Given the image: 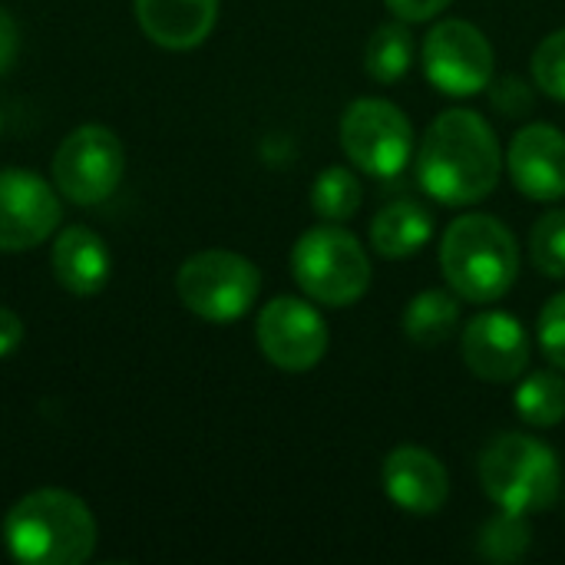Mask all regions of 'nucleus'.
Returning <instances> with one entry per match:
<instances>
[{"instance_id": "nucleus-1", "label": "nucleus", "mask_w": 565, "mask_h": 565, "mask_svg": "<svg viewBox=\"0 0 565 565\" xmlns=\"http://www.w3.org/2000/svg\"><path fill=\"white\" fill-rule=\"evenodd\" d=\"M503 172V149L493 126L473 109L440 113L420 142L417 179L420 189L450 209L483 202Z\"/></svg>"}, {"instance_id": "nucleus-2", "label": "nucleus", "mask_w": 565, "mask_h": 565, "mask_svg": "<svg viewBox=\"0 0 565 565\" xmlns=\"http://www.w3.org/2000/svg\"><path fill=\"white\" fill-rule=\"evenodd\" d=\"M3 543L17 563L79 565L96 550V520L76 493L46 487L10 507Z\"/></svg>"}, {"instance_id": "nucleus-3", "label": "nucleus", "mask_w": 565, "mask_h": 565, "mask_svg": "<svg viewBox=\"0 0 565 565\" xmlns=\"http://www.w3.org/2000/svg\"><path fill=\"white\" fill-rule=\"evenodd\" d=\"M440 271L460 301H500L520 275L516 238L497 215H460L440 238Z\"/></svg>"}, {"instance_id": "nucleus-4", "label": "nucleus", "mask_w": 565, "mask_h": 565, "mask_svg": "<svg viewBox=\"0 0 565 565\" xmlns=\"http://www.w3.org/2000/svg\"><path fill=\"white\" fill-rule=\"evenodd\" d=\"M480 487L497 510L533 516L556 507L563 470L543 440L530 434H500L480 454Z\"/></svg>"}, {"instance_id": "nucleus-5", "label": "nucleus", "mask_w": 565, "mask_h": 565, "mask_svg": "<svg viewBox=\"0 0 565 565\" xmlns=\"http://www.w3.org/2000/svg\"><path fill=\"white\" fill-rule=\"evenodd\" d=\"M291 275L298 288L328 308H348L371 288V258L358 235L338 222L308 228L291 248Z\"/></svg>"}, {"instance_id": "nucleus-6", "label": "nucleus", "mask_w": 565, "mask_h": 565, "mask_svg": "<svg viewBox=\"0 0 565 565\" xmlns=\"http://www.w3.org/2000/svg\"><path fill=\"white\" fill-rule=\"evenodd\" d=\"M179 301L215 324L238 321L258 301L262 271L238 252L228 248H205L182 262L175 275Z\"/></svg>"}, {"instance_id": "nucleus-7", "label": "nucleus", "mask_w": 565, "mask_h": 565, "mask_svg": "<svg viewBox=\"0 0 565 565\" xmlns=\"http://www.w3.org/2000/svg\"><path fill=\"white\" fill-rule=\"evenodd\" d=\"M341 149L361 172L374 179H394L414 156L411 119L387 99H354L341 116Z\"/></svg>"}, {"instance_id": "nucleus-8", "label": "nucleus", "mask_w": 565, "mask_h": 565, "mask_svg": "<svg viewBox=\"0 0 565 565\" xmlns=\"http://www.w3.org/2000/svg\"><path fill=\"white\" fill-rule=\"evenodd\" d=\"M122 172H126V149L119 136L96 122L73 129L53 156L56 192L76 205L106 202L119 189Z\"/></svg>"}, {"instance_id": "nucleus-9", "label": "nucleus", "mask_w": 565, "mask_h": 565, "mask_svg": "<svg viewBox=\"0 0 565 565\" xmlns=\"http://www.w3.org/2000/svg\"><path fill=\"white\" fill-rule=\"evenodd\" d=\"M424 76L447 96H477L493 79V46L470 20H440L420 46Z\"/></svg>"}, {"instance_id": "nucleus-10", "label": "nucleus", "mask_w": 565, "mask_h": 565, "mask_svg": "<svg viewBox=\"0 0 565 565\" xmlns=\"http://www.w3.org/2000/svg\"><path fill=\"white\" fill-rule=\"evenodd\" d=\"M255 338L262 354L281 367V371H311L321 364L328 354V324L318 315L315 305L295 298V295H278L271 298L258 321H255Z\"/></svg>"}, {"instance_id": "nucleus-11", "label": "nucleus", "mask_w": 565, "mask_h": 565, "mask_svg": "<svg viewBox=\"0 0 565 565\" xmlns=\"http://www.w3.org/2000/svg\"><path fill=\"white\" fill-rule=\"evenodd\" d=\"M63 209L46 179L30 169H0V252H26L50 238Z\"/></svg>"}, {"instance_id": "nucleus-12", "label": "nucleus", "mask_w": 565, "mask_h": 565, "mask_svg": "<svg viewBox=\"0 0 565 565\" xmlns=\"http://www.w3.org/2000/svg\"><path fill=\"white\" fill-rule=\"evenodd\" d=\"M463 364L487 384H513L526 374L533 341L520 318L507 311L477 315L460 334Z\"/></svg>"}, {"instance_id": "nucleus-13", "label": "nucleus", "mask_w": 565, "mask_h": 565, "mask_svg": "<svg viewBox=\"0 0 565 565\" xmlns=\"http://www.w3.org/2000/svg\"><path fill=\"white\" fill-rule=\"evenodd\" d=\"M513 185L533 202H556L565 195V132L550 122L523 126L507 152Z\"/></svg>"}, {"instance_id": "nucleus-14", "label": "nucleus", "mask_w": 565, "mask_h": 565, "mask_svg": "<svg viewBox=\"0 0 565 565\" xmlns=\"http://www.w3.org/2000/svg\"><path fill=\"white\" fill-rule=\"evenodd\" d=\"M387 500L411 516H434L450 497L447 467L424 447H397L381 467Z\"/></svg>"}, {"instance_id": "nucleus-15", "label": "nucleus", "mask_w": 565, "mask_h": 565, "mask_svg": "<svg viewBox=\"0 0 565 565\" xmlns=\"http://www.w3.org/2000/svg\"><path fill=\"white\" fill-rule=\"evenodd\" d=\"M142 33L166 50L205 43L218 20V0H136Z\"/></svg>"}, {"instance_id": "nucleus-16", "label": "nucleus", "mask_w": 565, "mask_h": 565, "mask_svg": "<svg viewBox=\"0 0 565 565\" xmlns=\"http://www.w3.org/2000/svg\"><path fill=\"white\" fill-rule=\"evenodd\" d=\"M50 265L56 281L79 298L99 295L109 281V248L86 225H70L60 232L50 252Z\"/></svg>"}, {"instance_id": "nucleus-17", "label": "nucleus", "mask_w": 565, "mask_h": 565, "mask_svg": "<svg viewBox=\"0 0 565 565\" xmlns=\"http://www.w3.org/2000/svg\"><path fill=\"white\" fill-rule=\"evenodd\" d=\"M430 235L434 215L417 199H394L371 222V248L391 262L417 255L430 242Z\"/></svg>"}, {"instance_id": "nucleus-18", "label": "nucleus", "mask_w": 565, "mask_h": 565, "mask_svg": "<svg viewBox=\"0 0 565 565\" xmlns=\"http://www.w3.org/2000/svg\"><path fill=\"white\" fill-rule=\"evenodd\" d=\"M404 338L417 348H440L457 334L460 324V298L444 288H427L411 298L404 308Z\"/></svg>"}, {"instance_id": "nucleus-19", "label": "nucleus", "mask_w": 565, "mask_h": 565, "mask_svg": "<svg viewBox=\"0 0 565 565\" xmlns=\"http://www.w3.org/2000/svg\"><path fill=\"white\" fill-rule=\"evenodd\" d=\"M516 414L530 427H556L565 420V377L556 371H533L513 391Z\"/></svg>"}, {"instance_id": "nucleus-20", "label": "nucleus", "mask_w": 565, "mask_h": 565, "mask_svg": "<svg viewBox=\"0 0 565 565\" xmlns=\"http://www.w3.org/2000/svg\"><path fill=\"white\" fill-rule=\"evenodd\" d=\"M414 66V36L404 26V20L397 23H381L364 50V70L374 83H397L407 76V70Z\"/></svg>"}, {"instance_id": "nucleus-21", "label": "nucleus", "mask_w": 565, "mask_h": 565, "mask_svg": "<svg viewBox=\"0 0 565 565\" xmlns=\"http://www.w3.org/2000/svg\"><path fill=\"white\" fill-rule=\"evenodd\" d=\"M530 543H533L530 520L520 516V513L500 510V513H493L480 526V533H477V556L497 565L520 563L530 553Z\"/></svg>"}, {"instance_id": "nucleus-22", "label": "nucleus", "mask_w": 565, "mask_h": 565, "mask_svg": "<svg viewBox=\"0 0 565 565\" xmlns=\"http://www.w3.org/2000/svg\"><path fill=\"white\" fill-rule=\"evenodd\" d=\"M364 202L361 179L348 166H328L311 185V209L324 222H348Z\"/></svg>"}, {"instance_id": "nucleus-23", "label": "nucleus", "mask_w": 565, "mask_h": 565, "mask_svg": "<svg viewBox=\"0 0 565 565\" xmlns=\"http://www.w3.org/2000/svg\"><path fill=\"white\" fill-rule=\"evenodd\" d=\"M530 258L546 278H565V209L546 212L530 232Z\"/></svg>"}, {"instance_id": "nucleus-24", "label": "nucleus", "mask_w": 565, "mask_h": 565, "mask_svg": "<svg viewBox=\"0 0 565 565\" xmlns=\"http://www.w3.org/2000/svg\"><path fill=\"white\" fill-rule=\"evenodd\" d=\"M533 83L550 99L565 103V26L550 33L533 53Z\"/></svg>"}, {"instance_id": "nucleus-25", "label": "nucleus", "mask_w": 565, "mask_h": 565, "mask_svg": "<svg viewBox=\"0 0 565 565\" xmlns=\"http://www.w3.org/2000/svg\"><path fill=\"white\" fill-rule=\"evenodd\" d=\"M536 338H540V351L546 354V361L553 367H559L565 374V291L553 295L536 321Z\"/></svg>"}, {"instance_id": "nucleus-26", "label": "nucleus", "mask_w": 565, "mask_h": 565, "mask_svg": "<svg viewBox=\"0 0 565 565\" xmlns=\"http://www.w3.org/2000/svg\"><path fill=\"white\" fill-rule=\"evenodd\" d=\"M490 103H493V109L500 113V116H507V119H523V116H530L533 113V103H536V93H533V86L526 83V79H520V76H503V79H490Z\"/></svg>"}, {"instance_id": "nucleus-27", "label": "nucleus", "mask_w": 565, "mask_h": 565, "mask_svg": "<svg viewBox=\"0 0 565 565\" xmlns=\"http://www.w3.org/2000/svg\"><path fill=\"white\" fill-rule=\"evenodd\" d=\"M454 0H384V7L404 23H424L444 13Z\"/></svg>"}, {"instance_id": "nucleus-28", "label": "nucleus", "mask_w": 565, "mask_h": 565, "mask_svg": "<svg viewBox=\"0 0 565 565\" xmlns=\"http://www.w3.org/2000/svg\"><path fill=\"white\" fill-rule=\"evenodd\" d=\"M17 53H20V30H17V20L0 7V76L17 63Z\"/></svg>"}, {"instance_id": "nucleus-29", "label": "nucleus", "mask_w": 565, "mask_h": 565, "mask_svg": "<svg viewBox=\"0 0 565 565\" xmlns=\"http://www.w3.org/2000/svg\"><path fill=\"white\" fill-rule=\"evenodd\" d=\"M20 341H23V321H20V315L0 305V361L10 358L20 348Z\"/></svg>"}, {"instance_id": "nucleus-30", "label": "nucleus", "mask_w": 565, "mask_h": 565, "mask_svg": "<svg viewBox=\"0 0 565 565\" xmlns=\"http://www.w3.org/2000/svg\"><path fill=\"white\" fill-rule=\"evenodd\" d=\"M0 126H3V116H0Z\"/></svg>"}]
</instances>
